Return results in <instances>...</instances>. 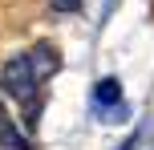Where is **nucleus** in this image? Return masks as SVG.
Masks as SVG:
<instances>
[{"mask_svg": "<svg viewBox=\"0 0 154 150\" xmlns=\"http://www.w3.org/2000/svg\"><path fill=\"white\" fill-rule=\"evenodd\" d=\"M29 61H32V73H37V77H53V73L61 69V57H57L53 45H37L29 53Z\"/></svg>", "mask_w": 154, "mask_h": 150, "instance_id": "f03ea898", "label": "nucleus"}, {"mask_svg": "<svg viewBox=\"0 0 154 150\" xmlns=\"http://www.w3.org/2000/svg\"><path fill=\"white\" fill-rule=\"evenodd\" d=\"M0 85H4V93L12 97V102L37 106V85H41V77L32 73V61H29V53L12 57V61L4 65V73H0Z\"/></svg>", "mask_w": 154, "mask_h": 150, "instance_id": "f257e3e1", "label": "nucleus"}, {"mask_svg": "<svg viewBox=\"0 0 154 150\" xmlns=\"http://www.w3.org/2000/svg\"><path fill=\"white\" fill-rule=\"evenodd\" d=\"M0 146H12V150H29V138H20L4 118H0Z\"/></svg>", "mask_w": 154, "mask_h": 150, "instance_id": "20e7f679", "label": "nucleus"}, {"mask_svg": "<svg viewBox=\"0 0 154 150\" xmlns=\"http://www.w3.org/2000/svg\"><path fill=\"white\" fill-rule=\"evenodd\" d=\"M49 8H57V12H77L81 0H49Z\"/></svg>", "mask_w": 154, "mask_h": 150, "instance_id": "39448f33", "label": "nucleus"}, {"mask_svg": "<svg viewBox=\"0 0 154 150\" xmlns=\"http://www.w3.org/2000/svg\"><path fill=\"white\" fill-rule=\"evenodd\" d=\"M93 102L106 110V106H122V81L118 77H101L97 85H93Z\"/></svg>", "mask_w": 154, "mask_h": 150, "instance_id": "7ed1b4c3", "label": "nucleus"}]
</instances>
